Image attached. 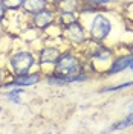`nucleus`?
<instances>
[{"mask_svg": "<svg viewBox=\"0 0 133 134\" xmlns=\"http://www.w3.org/2000/svg\"><path fill=\"white\" fill-rule=\"evenodd\" d=\"M55 64H57V73H58V76H63V78L74 76L78 72V61L72 55L60 57Z\"/></svg>", "mask_w": 133, "mask_h": 134, "instance_id": "nucleus-1", "label": "nucleus"}, {"mask_svg": "<svg viewBox=\"0 0 133 134\" xmlns=\"http://www.w3.org/2000/svg\"><path fill=\"white\" fill-rule=\"evenodd\" d=\"M32 64H34V58L28 52H18L11 59V66H12V69H14V72L17 75L28 73V70L32 67Z\"/></svg>", "mask_w": 133, "mask_h": 134, "instance_id": "nucleus-2", "label": "nucleus"}, {"mask_svg": "<svg viewBox=\"0 0 133 134\" xmlns=\"http://www.w3.org/2000/svg\"><path fill=\"white\" fill-rule=\"evenodd\" d=\"M109 32H110V21L103 15L95 17V20H93V23L90 26L92 37L95 40H104L109 35Z\"/></svg>", "mask_w": 133, "mask_h": 134, "instance_id": "nucleus-3", "label": "nucleus"}, {"mask_svg": "<svg viewBox=\"0 0 133 134\" xmlns=\"http://www.w3.org/2000/svg\"><path fill=\"white\" fill-rule=\"evenodd\" d=\"M132 63H133V55L116 59V61L112 64V67H110L109 75H113V73H118V72H122V70H125L127 67H130V64H132Z\"/></svg>", "mask_w": 133, "mask_h": 134, "instance_id": "nucleus-4", "label": "nucleus"}, {"mask_svg": "<svg viewBox=\"0 0 133 134\" xmlns=\"http://www.w3.org/2000/svg\"><path fill=\"white\" fill-rule=\"evenodd\" d=\"M40 81V76L38 75H18L17 79H14L11 84H8V87H12V85H32V84L38 82Z\"/></svg>", "mask_w": 133, "mask_h": 134, "instance_id": "nucleus-5", "label": "nucleus"}, {"mask_svg": "<svg viewBox=\"0 0 133 134\" xmlns=\"http://www.w3.org/2000/svg\"><path fill=\"white\" fill-rule=\"evenodd\" d=\"M66 34L67 37L70 38V40H74V41H83V29L80 27L78 23H70V25H67L66 27Z\"/></svg>", "mask_w": 133, "mask_h": 134, "instance_id": "nucleus-6", "label": "nucleus"}, {"mask_svg": "<svg viewBox=\"0 0 133 134\" xmlns=\"http://www.w3.org/2000/svg\"><path fill=\"white\" fill-rule=\"evenodd\" d=\"M50 20H52V14L48 12V11H44V9L35 12V17H34L35 26H38V27H46L50 23Z\"/></svg>", "mask_w": 133, "mask_h": 134, "instance_id": "nucleus-7", "label": "nucleus"}, {"mask_svg": "<svg viewBox=\"0 0 133 134\" xmlns=\"http://www.w3.org/2000/svg\"><path fill=\"white\" fill-rule=\"evenodd\" d=\"M46 0H23V6L28 12H38L46 8Z\"/></svg>", "mask_w": 133, "mask_h": 134, "instance_id": "nucleus-8", "label": "nucleus"}, {"mask_svg": "<svg viewBox=\"0 0 133 134\" xmlns=\"http://www.w3.org/2000/svg\"><path fill=\"white\" fill-rule=\"evenodd\" d=\"M60 58V53L58 50L55 49H44L42 52V58H40V61H42L43 64H48V63H57V59Z\"/></svg>", "mask_w": 133, "mask_h": 134, "instance_id": "nucleus-9", "label": "nucleus"}, {"mask_svg": "<svg viewBox=\"0 0 133 134\" xmlns=\"http://www.w3.org/2000/svg\"><path fill=\"white\" fill-rule=\"evenodd\" d=\"M3 5H5V8L17 9L23 5V0H3Z\"/></svg>", "mask_w": 133, "mask_h": 134, "instance_id": "nucleus-10", "label": "nucleus"}, {"mask_svg": "<svg viewBox=\"0 0 133 134\" xmlns=\"http://www.w3.org/2000/svg\"><path fill=\"white\" fill-rule=\"evenodd\" d=\"M133 125V114L132 116H129L125 120H122V122H119V124H116V125L113 126L112 130H118V128H125V126H130Z\"/></svg>", "mask_w": 133, "mask_h": 134, "instance_id": "nucleus-11", "label": "nucleus"}, {"mask_svg": "<svg viewBox=\"0 0 133 134\" xmlns=\"http://www.w3.org/2000/svg\"><path fill=\"white\" fill-rule=\"evenodd\" d=\"M110 53H112V52L107 50V49H100L96 53H95V57H96V58H100V59H106V58L110 57Z\"/></svg>", "mask_w": 133, "mask_h": 134, "instance_id": "nucleus-12", "label": "nucleus"}, {"mask_svg": "<svg viewBox=\"0 0 133 134\" xmlns=\"http://www.w3.org/2000/svg\"><path fill=\"white\" fill-rule=\"evenodd\" d=\"M129 85H133V81H130V82H125V84H121V85H116V87H110V88H106L104 92H109V90H119V88H125V87H129Z\"/></svg>", "mask_w": 133, "mask_h": 134, "instance_id": "nucleus-13", "label": "nucleus"}, {"mask_svg": "<svg viewBox=\"0 0 133 134\" xmlns=\"http://www.w3.org/2000/svg\"><path fill=\"white\" fill-rule=\"evenodd\" d=\"M22 90H17V92L14 93H9V98H11V100H14V102H18V96H17V93H20Z\"/></svg>", "mask_w": 133, "mask_h": 134, "instance_id": "nucleus-14", "label": "nucleus"}, {"mask_svg": "<svg viewBox=\"0 0 133 134\" xmlns=\"http://www.w3.org/2000/svg\"><path fill=\"white\" fill-rule=\"evenodd\" d=\"M3 15H5V5H3V2L0 3V20L3 18Z\"/></svg>", "mask_w": 133, "mask_h": 134, "instance_id": "nucleus-15", "label": "nucleus"}, {"mask_svg": "<svg viewBox=\"0 0 133 134\" xmlns=\"http://www.w3.org/2000/svg\"><path fill=\"white\" fill-rule=\"evenodd\" d=\"M95 2H100V3H106L107 0H95Z\"/></svg>", "mask_w": 133, "mask_h": 134, "instance_id": "nucleus-16", "label": "nucleus"}, {"mask_svg": "<svg viewBox=\"0 0 133 134\" xmlns=\"http://www.w3.org/2000/svg\"><path fill=\"white\" fill-rule=\"evenodd\" d=\"M130 69H132V70H133V63H132V64H130Z\"/></svg>", "mask_w": 133, "mask_h": 134, "instance_id": "nucleus-17", "label": "nucleus"}, {"mask_svg": "<svg viewBox=\"0 0 133 134\" xmlns=\"http://www.w3.org/2000/svg\"><path fill=\"white\" fill-rule=\"evenodd\" d=\"M130 110H133V105H130Z\"/></svg>", "mask_w": 133, "mask_h": 134, "instance_id": "nucleus-18", "label": "nucleus"}, {"mask_svg": "<svg viewBox=\"0 0 133 134\" xmlns=\"http://www.w3.org/2000/svg\"><path fill=\"white\" fill-rule=\"evenodd\" d=\"M0 76H2V73H0Z\"/></svg>", "mask_w": 133, "mask_h": 134, "instance_id": "nucleus-19", "label": "nucleus"}]
</instances>
